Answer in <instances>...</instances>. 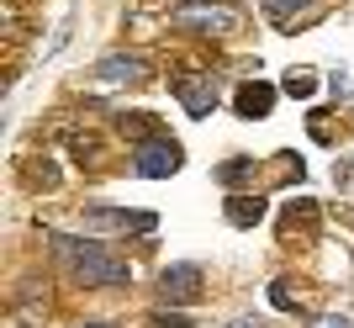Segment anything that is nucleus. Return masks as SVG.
<instances>
[{
  "mask_svg": "<svg viewBox=\"0 0 354 328\" xmlns=\"http://www.w3.org/2000/svg\"><path fill=\"white\" fill-rule=\"evenodd\" d=\"M143 53H106L101 64H95V80L101 85H133V80H143Z\"/></svg>",
  "mask_w": 354,
  "mask_h": 328,
  "instance_id": "nucleus-5",
  "label": "nucleus"
},
{
  "mask_svg": "<svg viewBox=\"0 0 354 328\" xmlns=\"http://www.w3.org/2000/svg\"><path fill=\"white\" fill-rule=\"evenodd\" d=\"M53 249H59V259L69 265L74 281H85V286H127V265H122L117 254H106L101 244L53 233Z\"/></svg>",
  "mask_w": 354,
  "mask_h": 328,
  "instance_id": "nucleus-1",
  "label": "nucleus"
},
{
  "mask_svg": "<svg viewBox=\"0 0 354 328\" xmlns=\"http://www.w3.org/2000/svg\"><path fill=\"white\" fill-rule=\"evenodd\" d=\"M312 328H354V323H349V318H317Z\"/></svg>",
  "mask_w": 354,
  "mask_h": 328,
  "instance_id": "nucleus-13",
  "label": "nucleus"
},
{
  "mask_svg": "<svg viewBox=\"0 0 354 328\" xmlns=\"http://www.w3.org/2000/svg\"><path fill=\"white\" fill-rule=\"evenodd\" d=\"M275 106V85H238V117H270Z\"/></svg>",
  "mask_w": 354,
  "mask_h": 328,
  "instance_id": "nucleus-7",
  "label": "nucleus"
},
{
  "mask_svg": "<svg viewBox=\"0 0 354 328\" xmlns=\"http://www.w3.org/2000/svg\"><path fill=\"white\" fill-rule=\"evenodd\" d=\"M301 6H312V0H265V11L275 16V21H291V16L301 11Z\"/></svg>",
  "mask_w": 354,
  "mask_h": 328,
  "instance_id": "nucleus-9",
  "label": "nucleus"
},
{
  "mask_svg": "<svg viewBox=\"0 0 354 328\" xmlns=\"http://www.w3.org/2000/svg\"><path fill=\"white\" fill-rule=\"evenodd\" d=\"M133 164H138V175L164 180V175H175L180 164H185V154H180V143H175V138H148V143H138Z\"/></svg>",
  "mask_w": 354,
  "mask_h": 328,
  "instance_id": "nucleus-2",
  "label": "nucleus"
},
{
  "mask_svg": "<svg viewBox=\"0 0 354 328\" xmlns=\"http://www.w3.org/2000/svg\"><path fill=\"white\" fill-rule=\"evenodd\" d=\"M270 302H275L281 313H291V307H296V297H291V286H286V281H275V286H270Z\"/></svg>",
  "mask_w": 354,
  "mask_h": 328,
  "instance_id": "nucleus-11",
  "label": "nucleus"
},
{
  "mask_svg": "<svg viewBox=\"0 0 354 328\" xmlns=\"http://www.w3.org/2000/svg\"><path fill=\"white\" fill-rule=\"evenodd\" d=\"M21 328H32V323H21Z\"/></svg>",
  "mask_w": 354,
  "mask_h": 328,
  "instance_id": "nucleus-16",
  "label": "nucleus"
},
{
  "mask_svg": "<svg viewBox=\"0 0 354 328\" xmlns=\"http://www.w3.org/2000/svg\"><path fill=\"white\" fill-rule=\"evenodd\" d=\"M175 95L191 117H212V111H217V85H212V75H175Z\"/></svg>",
  "mask_w": 354,
  "mask_h": 328,
  "instance_id": "nucleus-4",
  "label": "nucleus"
},
{
  "mask_svg": "<svg viewBox=\"0 0 354 328\" xmlns=\"http://www.w3.org/2000/svg\"><path fill=\"white\" fill-rule=\"evenodd\" d=\"M74 328H111V323H74Z\"/></svg>",
  "mask_w": 354,
  "mask_h": 328,
  "instance_id": "nucleus-15",
  "label": "nucleus"
},
{
  "mask_svg": "<svg viewBox=\"0 0 354 328\" xmlns=\"http://www.w3.org/2000/svg\"><path fill=\"white\" fill-rule=\"evenodd\" d=\"M159 291H164V302H196L201 297V270L196 265H169L159 275Z\"/></svg>",
  "mask_w": 354,
  "mask_h": 328,
  "instance_id": "nucleus-6",
  "label": "nucleus"
},
{
  "mask_svg": "<svg viewBox=\"0 0 354 328\" xmlns=\"http://www.w3.org/2000/svg\"><path fill=\"white\" fill-rule=\"evenodd\" d=\"M175 27H191V32H233L238 27V11L233 6H212V0H191L175 11Z\"/></svg>",
  "mask_w": 354,
  "mask_h": 328,
  "instance_id": "nucleus-3",
  "label": "nucleus"
},
{
  "mask_svg": "<svg viewBox=\"0 0 354 328\" xmlns=\"http://www.w3.org/2000/svg\"><path fill=\"white\" fill-rule=\"evenodd\" d=\"M227 328H265V323H259V318H233Z\"/></svg>",
  "mask_w": 354,
  "mask_h": 328,
  "instance_id": "nucleus-14",
  "label": "nucleus"
},
{
  "mask_svg": "<svg viewBox=\"0 0 354 328\" xmlns=\"http://www.w3.org/2000/svg\"><path fill=\"white\" fill-rule=\"evenodd\" d=\"M286 90H291V95H312L317 80H312V75H286Z\"/></svg>",
  "mask_w": 354,
  "mask_h": 328,
  "instance_id": "nucleus-12",
  "label": "nucleus"
},
{
  "mask_svg": "<svg viewBox=\"0 0 354 328\" xmlns=\"http://www.w3.org/2000/svg\"><path fill=\"white\" fill-rule=\"evenodd\" d=\"M249 170H254V159H227V164L217 170V180H227V185H233V180H243Z\"/></svg>",
  "mask_w": 354,
  "mask_h": 328,
  "instance_id": "nucleus-10",
  "label": "nucleus"
},
{
  "mask_svg": "<svg viewBox=\"0 0 354 328\" xmlns=\"http://www.w3.org/2000/svg\"><path fill=\"white\" fill-rule=\"evenodd\" d=\"M265 217V196H227V223L233 228H254Z\"/></svg>",
  "mask_w": 354,
  "mask_h": 328,
  "instance_id": "nucleus-8",
  "label": "nucleus"
}]
</instances>
